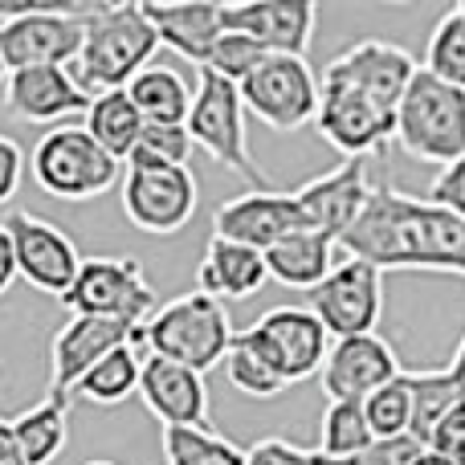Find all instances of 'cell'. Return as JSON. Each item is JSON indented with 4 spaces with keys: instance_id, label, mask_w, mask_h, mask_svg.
<instances>
[{
    "instance_id": "1",
    "label": "cell",
    "mask_w": 465,
    "mask_h": 465,
    "mask_svg": "<svg viewBox=\"0 0 465 465\" xmlns=\"http://www.w3.org/2000/svg\"><path fill=\"white\" fill-rule=\"evenodd\" d=\"M339 253L384 270H437L465 278V221L425 196L371 184L355 225L339 237Z\"/></svg>"
},
{
    "instance_id": "2",
    "label": "cell",
    "mask_w": 465,
    "mask_h": 465,
    "mask_svg": "<svg viewBox=\"0 0 465 465\" xmlns=\"http://www.w3.org/2000/svg\"><path fill=\"white\" fill-rule=\"evenodd\" d=\"M160 49L152 21L143 16V5H86L82 8V54L74 62V78L86 94L103 90H127V82Z\"/></svg>"
},
{
    "instance_id": "3",
    "label": "cell",
    "mask_w": 465,
    "mask_h": 465,
    "mask_svg": "<svg viewBox=\"0 0 465 465\" xmlns=\"http://www.w3.org/2000/svg\"><path fill=\"white\" fill-rule=\"evenodd\" d=\"M232 335H237V331H232L225 302L201 294V290L163 302L160 311L143 322L147 355H163V360L184 363V368L201 371V376L225 363Z\"/></svg>"
},
{
    "instance_id": "4",
    "label": "cell",
    "mask_w": 465,
    "mask_h": 465,
    "mask_svg": "<svg viewBox=\"0 0 465 465\" xmlns=\"http://www.w3.org/2000/svg\"><path fill=\"white\" fill-rule=\"evenodd\" d=\"M392 139L420 163H458L465 155V90L417 70L396 111Z\"/></svg>"
},
{
    "instance_id": "5",
    "label": "cell",
    "mask_w": 465,
    "mask_h": 465,
    "mask_svg": "<svg viewBox=\"0 0 465 465\" xmlns=\"http://www.w3.org/2000/svg\"><path fill=\"white\" fill-rule=\"evenodd\" d=\"M188 135L201 152H209L221 168L241 176L249 188H270L265 172L249 155V131H245V106H241V90L232 82L217 78L209 70H196L193 106L184 119Z\"/></svg>"
},
{
    "instance_id": "6",
    "label": "cell",
    "mask_w": 465,
    "mask_h": 465,
    "mask_svg": "<svg viewBox=\"0 0 465 465\" xmlns=\"http://www.w3.org/2000/svg\"><path fill=\"white\" fill-rule=\"evenodd\" d=\"M33 180L54 201H94L123 180V163L111 160L82 127L65 123L37 139L33 147Z\"/></svg>"
},
{
    "instance_id": "7",
    "label": "cell",
    "mask_w": 465,
    "mask_h": 465,
    "mask_svg": "<svg viewBox=\"0 0 465 465\" xmlns=\"http://www.w3.org/2000/svg\"><path fill=\"white\" fill-rule=\"evenodd\" d=\"M82 8L86 5H16L0 21V57L5 70H37V65H65L70 70L82 54Z\"/></svg>"
},
{
    "instance_id": "8",
    "label": "cell",
    "mask_w": 465,
    "mask_h": 465,
    "mask_svg": "<svg viewBox=\"0 0 465 465\" xmlns=\"http://www.w3.org/2000/svg\"><path fill=\"white\" fill-rule=\"evenodd\" d=\"M62 306L70 314H94V319L143 327L155 314V286L147 282L135 257H82V270L62 294Z\"/></svg>"
},
{
    "instance_id": "9",
    "label": "cell",
    "mask_w": 465,
    "mask_h": 465,
    "mask_svg": "<svg viewBox=\"0 0 465 465\" xmlns=\"http://www.w3.org/2000/svg\"><path fill=\"white\" fill-rule=\"evenodd\" d=\"M306 311L322 322L331 339L376 335V322L384 314V273L360 257L339 253L335 270L306 290Z\"/></svg>"
},
{
    "instance_id": "10",
    "label": "cell",
    "mask_w": 465,
    "mask_h": 465,
    "mask_svg": "<svg viewBox=\"0 0 465 465\" xmlns=\"http://www.w3.org/2000/svg\"><path fill=\"white\" fill-rule=\"evenodd\" d=\"M237 90L245 114H257L270 131H298L319 111V78L306 57L265 54Z\"/></svg>"
},
{
    "instance_id": "11",
    "label": "cell",
    "mask_w": 465,
    "mask_h": 465,
    "mask_svg": "<svg viewBox=\"0 0 465 465\" xmlns=\"http://www.w3.org/2000/svg\"><path fill=\"white\" fill-rule=\"evenodd\" d=\"M249 347L278 371L286 384H302V380L319 376L322 360L331 351V335L322 322L314 319L306 306H273L257 322L241 331Z\"/></svg>"
},
{
    "instance_id": "12",
    "label": "cell",
    "mask_w": 465,
    "mask_h": 465,
    "mask_svg": "<svg viewBox=\"0 0 465 465\" xmlns=\"http://www.w3.org/2000/svg\"><path fill=\"white\" fill-rule=\"evenodd\" d=\"M119 201L123 217L135 229L152 232V237H168L196 217L201 188H196L193 168H123Z\"/></svg>"
},
{
    "instance_id": "13",
    "label": "cell",
    "mask_w": 465,
    "mask_h": 465,
    "mask_svg": "<svg viewBox=\"0 0 465 465\" xmlns=\"http://www.w3.org/2000/svg\"><path fill=\"white\" fill-rule=\"evenodd\" d=\"M314 131L335 147L343 160H368L371 152H384L392 143L396 114L363 98L355 86L335 78L319 82V111H314Z\"/></svg>"
},
{
    "instance_id": "14",
    "label": "cell",
    "mask_w": 465,
    "mask_h": 465,
    "mask_svg": "<svg viewBox=\"0 0 465 465\" xmlns=\"http://www.w3.org/2000/svg\"><path fill=\"white\" fill-rule=\"evenodd\" d=\"M5 225L13 232L16 278H25L33 290H41V294L62 298L82 270V253L70 241V232L57 229L54 221L33 217V213H25V209H16Z\"/></svg>"
},
{
    "instance_id": "15",
    "label": "cell",
    "mask_w": 465,
    "mask_h": 465,
    "mask_svg": "<svg viewBox=\"0 0 465 465\" xmlns=\"http://www.w3.org/2000/svg\"><path fill=\"white\" fill-rule=\"evenodd\" d=\"M401 371V360L384 335H355L331 343L319 368V384L327 392V404H363L376 388H384Z\"/></svg>"
},
{
    "instance_id": "16",
    "label": "cell",
    "mask_w": 465,
    "mask_h": 465,
    "mask_svg": "<svg viewBox=\"0 0 465 465\" xmlns=\"http://www.w3.org/2000/svg\"><path fill=\"white\" fill-rule=\"evenodd\" d=\"M417 70H420L417 57L404 45H392V41H360V45L343 49L339 57H331L322 78L347 82V86H355L363 98H371V103L384 106L388 114H396Z\"/></svg>"
},
{
    "instance_id": "17",
    "label": "cell",
    "mask_w": 465,
    "mask_h": 465,
    "mask_svg": "<svg viewBox=\"0 0 465 465\" xmlns=\"http://www.w3.org/2000/svg\"><path fill=\"white\" fill-rule=\"evenodd\" d=\"M139 327L119 319H94V314H70L65 327L49 343V392H74L82 376L94 368L103 355L119 351L135 339Z\"/></svg>"
},
{
    "instance_id": "18",
    "label": "cell",
    "mask_w": 465,
    "mask_h": 465,
    "mask_svg": "<svg viewBox=\"0 0 465 465\" xmlns=\"http://www.w3.org/2000/svg\"><path fill=\"white\" fill-rule=\"evenodd\" d=\"M298 229H302L298 201L294 193H282V188H249V193L221 204L217 221H213V237L237 241V245H249L257 253H265L270 245H278L282 237Z\"/></svg>"
},
{
    "instance_id": "19",
    "label": "cell",
    "mask_w": 465,
    "mask_h": 465,
    "mask_svg": "<svg viewBox=\"0 0 465 465\" xmlns=\"http://www.w3.org/2000/svg\"><path fill=\"white\" fill-rule=\"evenodd\" d=\"M368 196H371L368 160H343L335 172H327V176L294 188L302 229L327 232V237H335V241L355 225V217L363 213Z\"/></svg>"
},
{
    "instance_id": "20",
    "label": "cell",
    "mask_w": 465,
    "mask_h": 465,
    "mask_svg": "<svg viewBox=\"0 0 465 465\" xmlns=\"http://www.w3.org/2000/svg\"><path fill=\"white\" fill-rule=\"evenodd\" d=\"M139 401L147 404L163 429L168 425H188V429H209L213 404H209V384L201 371L172 363L163 355H147L143 371H139Z\"/></svg>"
},
{
    "instance_id": "21",
    "label": "cell",
    "mask_w": 465,
    "mask_h": 465,
    "mask_svg": "<svg viewBox=\"0 0 465 465\" xmlns=\"http://www.w3.org/2000/svg\"><path fill=\"white\" fill-rule=\"evenodd\" d=\"M314 16L311 0H249L225 5V33H241L265 54L302 57L314 37Z\"/></svg>"
},
{
    "instance_id": "22",
    "label": "cell",
    "mask_w": 465,
    "mask_h": 465,
    "mask_svg": "<svg viewBox=\"0 0 465 465\" xmlns=\"http://www.w3.org/2000/svg\"><path fill=\"white\" fill-rule=\"evenodd\" d=\"M86 90L78 86L65 65H37V70H13L5 78V106L13 119L21 123H37L49 127L57 119H70V114H86L90 106Z\"/></svg>"
},
{
    "instance_id": "23",
    "label": "cell",
    "mask_w": 465,
    "mask_h": 465,
    "mask_svg": "<svg viewBox=\"0 0 465 465\" xmlns=\"http://www.w3.org/2000/svg\"><path fill=\"white\" fill-rule=\"evenodd\" d=\"M143 16L152 21L160 45L176 49L196 70L209 62L213 45L225 37V5H160V0H143Z\"/></svg>"
},
{
    "instance_id": "24",
    "label": "cell",
    "mask_w": 465,
    "mask_h": 465,
    "mask_svg": "<svg viewBox=\"0 0 465 465\" xmlns=\"http://www.w3.org/2000/svg\"><path fill=\"white\" fill-rule=\"evenodd\" d=\"M270 282L265 273V257L249 245H237V241L225 237H209L204 245V257L196 265V290L217 302H241V298H253L257 290Z\"/></svg>"
},
{
    "instance_id": "25",
    "label": "cell",
    "mask_w": 465,
    "mask_h": 465,
    "mask_svg": "<svg viewBox=\"0 0 465 465\" xmlns=\"http://www.w3.org/2000/svg\"><path fill=\"white\" fill-rule=\"evenodd\" d=\"M265 273L290 290H314L339 262V241L327 232L298 229L265 249Z\"/></svg>"
},
{
    "instance_id": "26",
    "label": "cell",
    "mask_w": 465,
    "mask_h": 465,
    "mask_svg": "<svg viewBox=\"0 0 465 465\" xmlns=\"http://www.w3.org/2000/svg\"><path fill=\"white\" fill-rule=\"evenodd\" d=\"M70 409H74V396L45 392V401L33 404L29 412L8 417L13 420L16 445H21V453L29 465H54L62 458L65 441H70Z\"/></svg>"
},
{
    "instance_id": "27",
    "label": "cell",
    "mask_w": 465,
    "mask_h": 465,
    "mask_svg": "<svg viewBox=\"0 0 465 465\" xmlns=\"http://www.w3.org/2000/svg\"><path fill=\"white\" fill-rule=\"evenodd\" d=\"M82 131H86L111 160L127 163L131 147H135L139 131H143V114L135 111L127 90H103V94L90 98L86 114H82Z\"/></svg>"
},
{
    "instance_id": "28",
    "label": "cell",
    "mask_w": 465,
    "mask_h": 465,
    "mask_svg": "<svg viewBox=\"0 0 465 465\" xmlns=\"http://www.w3.org/2000/svg\"><path fill=\"white\" fill-rule=\"evenodd\" d=\"M127 94L143 123H184L193 106V86L172 65H147L127 82Z\"/></svg>"
},
{
    "instance_id": "29",
    "label": "cell",
    "mask_w": 465,
    "mask_h": 465,
    "mask_svg": "<svg viewBox=\"0 0 465 465\" xmlns=\"http://www.w3.org/2000/svg\"><path fill=\"white\" fill-rule=\"evenodd\" d=\"M143 351H135V347H119V351L103 355V360L94 363V368L86 371V376L74 384V401H86V404H103V409H114V404H123L127 396L139 392V371H143Z\"/></svg>"
},
{
    "instance_id": "30",
    "label": "cell",
    "mask_w": 465,
    "mask_h": 465,
    "mask_svg": "<svg viewBox=\"0 0 465 465\" xmlns=\"http://www.w3.org/2000/svg\"><path fill=\"white\" fill-rule=\"evenodd\" d=\"M160 445L168 465H245V450L221 437L217 429L168 425L160 433Z\"/></svg>"
},
{
    "instance_id": "31",
    "label": "cell",
    "mask_w": 465,
    "mask_h": 465,
    "mask_svg": "<svg viewBox=\"0 0 465 465\" xmlns=\"http://www.w3.org/2000/svg\"><path fill=\"white\" fill-rule=\"evenodd\" d=\"M404 376H409V392H412L409 437L420 445H429L437 420H441L458 401H465V396L458 392V384L445 376V368L441 371H404Z\"/></svg>"
},
{
    "instance_id": "32",
    "label": "cell",
    "mask_w": 465,
    "mask_h": 465,
    "mask_svg": "<svg viewBox=\"0 0 465 465\" xmlns=\"http://www.w3.org/2000/svg\"><path fill=\"white\" fill-rule=\"evenodd\" d=\"M193 135H188L184 123H143L135 147H131L127 163L123 168H188L193 160Z\"/></svg>"
},
{
    "instance_id": "33",
    "label": "cell",
    "mask_w": 465,
    "mask_h": 465,
    "mask_svg": "<svg viewBox=\"0 0 465 465\" xmlns=\"http://www.w3.org/2000/svg\"><path fill=\"white\" fill-rule=\"evenodd\" d=\"M420 70H429L433 78L465 90V16L458 8H450V13L433 25L429 45H425V65H420Z\"/></svg>"
},
{
    "instance_id": "34",
    "label": "cell",
    "mask_w": 465,
    "mask_h": 465,
    "mask_svg": "<svg viewBox=\"0 0 465 465\" xmlns=\"http://www.w3.org/2000/svg\"><path fill=\"white\" fill-rule=\"evenodd\" d=\"M371 441L376 437H371L360 404H327L322 425H319V453H327L331 461H347L368 450Z\"/></svg>"
},
{
    "instance_id": "35",
    "label": "cell",
    "mask_w": 465,
    "mask_h": 465,
    "mask_svg": "<svg viewBox=\"0 0 465 465\" xmlns=\"http://www.w3.org/2000/svg\"><path fill=\"white\" fill-rule=\"evenodd\" d=\"M221 368H225L229 384L237 388L241 396H253V401H273V396H282L290 388L241 335H232V347H229V355H225Z\"/></svg>"
},
{
    "instance_id": "36",
    "label": "cell",
    "mask_w": 465,
    "mask_h": 465,
    "mask_svg": "<svg viewBox=\"0 0 465 465\" xmlns=\"http://www.w3.org/2000/svg\"><path fill=\"white\" fill-rule=\"evenodd\" d=\"M360 409H363V420H368V429H371V437H376V441L404 437V433H409V420H412L409 376L401 371L396 380H388V384L376 388V392H371Z\"/></svg>"
},
{
    "instance_id": "37",
    "label": "cell",
    "mask_w": 465,
    "mask_h": 465,
    "mask_svg": "<svg viewBox=\"0 0 465 465\" xmlns=\"http://www.w3.org/2000/svg\"><path fill=\"white\" fill-rule=\"evenodd\" d=\"M262 57H265L262 45H253V41L241 37V33H225V37L213 45L209 62H204L201 70H209V74H217V78L232 82V86H241V82L253 74V65L262 62Z\"/></svg>"
},
{
    "instance_id": "38",
    "label": "cell",
    "mask_w": 465,
    "mask_h": 465,
    "mask_svg": "<svg viewBox=\"0 0 465 465\" xmlns=\"http://www.w3.org/2000/svg\"><path fill=\"white\" fill-rule=\"evenodd\" d=\"M245 465H343V461H331L319 450H302V445L286 441V437H265L253 450H245Z\"/></svg>"
},
{
    "instance_id": "39",
    "label": "cell",
    "mask_w": 465,
    "mask_h": 465,
    "mask_svg": "<svg viewBox=\"0 0 465 465\" xmlns=\"http://www.w3.org/2000/svg\"><path fill=\"white\" fill-rule=\"evenodd\" d=\"M425 450L437 453V458H445L450 465H465V401H458L441 420H437V429H433Z\"/></svg>"
},
{
    "instance_id": "40",
    "label": "cell",
    "mask_w": 465,
    "mask_h": 465,
    "mask_svg": "<svg viewBox=\"0 0 465 465\" xmlns=\"http://www.w3.org/2000/svg\"><path fill=\"white\" fill-rule=\"evenodd\" d=\"M420 453H425V445L404 433V437H392V441H371L368 450L347 458L343 465H412Z\"/></svg>"
},
{
    "instance_id": "41",
    "label": "cell",
    "mask_w": 465,
    "mask_h": 465,
    "mask_svg": "<svg viewBox=\"0 0 465 465\" xmlns=\"http://www.w3.org/2000/svg\"><path fill=\"white\" fill-rule=\"evenodd\" d=\"M425 201L441 204V209L458 213V217L465 221V155H461L458 163H450V168L437 172V180L429 184V196H425Z\"/></svg>"
},
{
    "instance_id": "42",
    "label": "cell",
    "mask_w": 465,
    "mask_h": 465,
    "mask_svg": "<svg viewBox=\"0 0 465 465\" xmlns=\"http://www.w3.org/2000/svg\"><path fill=\"white\" fill-rule=\"evenodd\" d=\"M21 176H25V152L16 139L0 135V204H8L21 188Z\"/></svg>"
},
{
    "instance_id": "43",
    "label": "cell",
    "mask_w": 465,
    "mask_h": 465,
    "mask_svg": "<svg viewBox=\"0 0 465 465\" xmlns=\"http://www.w3.org/2000/svg\"><path fill=\"white\" fill-rule=\"evenodd\" d=\"M16 282V249H13V232L0 221V294Z\"/></svg>"
},
{
    "instance_id": "44",
    "label": "cell",
    "mask_w": 465,
    "mask_h": 465,
    "mask_svg": "<svg viewBox=\"0 0 465 465\" xmlns=\"http://www.w3.org/2000/svg\"><path fill=\"white\" fill-rule=\"evenodd\" d=\"M0 465H29L16 445V433H13V420L0 417Z\"/></svg>"
},
{
    "instance_id": "45",
    "label": "cell",
    "mask_w": 465,
    "mask_h": 465,
    "mask_svg": "<svg viewBox=\"0 0 465 465\" xmlns=\"http://www.w3.org/2000/svg\"><path fill=\"white\" fill-rule=\"evenodd\" d=\"M445 376L458 384V392L465 396V339L458 343V351H453V360H450V368H445Z\"/></svg>"
},
{
    "instance_id": "46",
    "label": "cell",
    "mask_w": 465,
    "mask_h": 465,
    "mask_svg": "<svg viewBox=\"0 0 465 465\" xmlns=\"http://www.w3.org/2000/svg\"><path fill=\"white\" fill-rule=\"evenodd\" d=\"M412 465H450V461H445V458H437V453H429V450H425V453H420V458L412 461Z\"/></svg>"
},
{
    "instance_id": "47",
    "label": "cell",
    "mask_w": 465,
    "mask_h": 465,
    "mask_svg": "<svg viewBox=\"0 0 465 465\" xmlns=\"http://www.w3.org/2000/svg\"><path fill=\"white\" fill-rule=\"evenodd\" d=\"M5 78H8V70H5V57H0V86H5Z\"/></svg>"
},
{
    "instance_id": "48",
    "label": "cell",
    "mask_w": 465,
    "mask_h": 465,
    "mask_svg": "<svg viewBox=\"0 0 465 465\" xmlns=\"http://www.w3.org/2000/svg\"><path fill=\"white\" fill-rule=\"evenodd\" d=\"M82 465H119V461H82Z\"/></svg>"
},
{
    "instance_id": "49",
    "label": "cell",
    "mask_w": 465,
    "mask_h": 465,
    "mask_svg": "<svg viewBox=\"0 0 465 465\" xmlns=\"http://www.w3.org/2000/svg\"><path fill=\"white\" fill-rule=\"evenodd\" d=\"M8 13H13V8H0V21H5V16H8Z\"/></svg>"
},
{
    "instance_id": "50",
    "label": "cell",
    "mask_w": 465,
    "mask_h": 465,
    "mask_svg": "<svg viewBox=\"0 0 465 465\" xmlns=\"http://www.w3.org/2000/svg\"><path fill=\"white\" fill-rule=\"evenodd\" d=\"M453 8H458V13H461V16H465V0H461V5H453Z\"/></svg>"
}]
</instances>
